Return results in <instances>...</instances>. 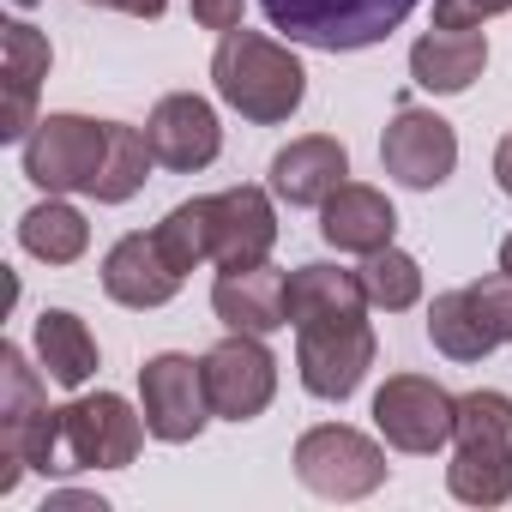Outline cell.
Masks as SVG:
<instances>
[{"instance_id":"cell-30","label":"cell","mask_w":512,"mask_h":512,"mask_svg":"<svg viewBox=\"0 0 512 512\" xmlns=\"http://www.w3.org/2000/svg\"><path fill=\"white\" fill-rule=\"evenodd\" d=\"M512 13V0H434V25L440 31H476L482 19Z\"/></svg>"},{"instance_id":"cell-19","label":"cell","mask_w":512,"mask_h":512,"mask_svg":"<svg viewBox=\"0 0 512 512\" xmlns=\"http://www.w3.org/2000/svg\"><path fill=\"white\" fill-rule=\"evenodd\" d=\"M25 470H43V476L67 470L61 410H49V404H37L25 416H0V494H13Z\"/></svg>"},{"instance_id":"cell-5","label":"cell","mask_w":512,"mask_h":512,"mask_svg":"<svg viewBox=\"0 0 512 512\" xmlns=\"http://www.w3.org/2000/svg\"><path fill=\"white\" fill-rule=\"evenodd\" d=\"M296 476L320 500H362L386 482V452L344 422H320L296 440Z\"/></svg>"},{"instance_id":"cell-26","label":"cell","mask_w":512,"mask_h":512,"mask_svg":"<svg viewBox=\"0 0 512 512\" xmlns=\"http://www.w3.org/2000/svg\"><path fill=\"white\" fill-rule=\"evenodd\" d=\"M151 139L139 133V127H121V121H109V163H103V175H97V187H91V199H103V205H121V199H133L139 187H145V175H151Z\"/></svg>"},{"instance_id":"cell-9","label":"cell","mask_w":512,"mask_h":512,"mask_svg":"<svg viewBox=\"0 0 512 512\" xmlns=\"http://www.w3.org/2000/svg\"><path fill=\"white\" fill-rule=\"evenodd\" d=\"M374 428L386 434V446L398 452H440L458 428V398L422 374H392L374 392Z\"/></svg>"},{"instance_id":"cell-12","label":"cell","mask_w":512,"mask_h":512,"mask_svg":"<svg viewBox=\"0 0 512 512\" xmlns=\"http://www.w3.org/2000/svg\"><path fill=\"white\" fill-rule=\"evenodd\" d=\"M145 139H151V157H157L163 169H175V175L205 169V163L223 151L217 109H211L205 97H193V91L163 97V103L151 109V121H145Z\"/></svg>"},{"instance_id":"cell-33","label":"cell","mask_w":512,"mask_h":512,"mask_svg":"<svg viewBox=\"0 0 512 512\" xmlns=\"http://www.w3.org/2000/svg\"><path fill=\"white\" fill-rule=\"evenodd\" d=\"M494 181H500V193L512 199V133L500 139V151H494Z\"/></svg>"},{"instance_id":"cell-3","label":"cell","mask_w":512,"mask_h":512,"mask_svg":"<svg viewBox=\"0 0 512 512\" xmlns=\"http://www.w3.org/2000/svg\"><path fill=\"white\" fill-rule=\"evenodd\" d=\"M272 31H284L302 49H326V55H350L368 43H386L422 0H260Z\"/></svg>"},{"instance_id":"cell-14","label":"cell","mask_w":512,"mask_h":512,"mask_svg":"<svg viewBox=\"0 0 512 512\" xmlns=\"http://www.w3.org/2000/svg\"><path fill=\"white\" fill-rule=\"evenodd\" d=\"M181 278L187 272L169 266V253L157 247V235H121L109 247V260H103V290L121 308H163V302H175Z\"/></svg>"},{"instance_id":"cell-17","label":"cell","mask_w":512,"mask_h":512,"mask_svg":"<svg viewBox=\"0 0 512 512\" xmlns=\"http://www.w3.org/2000/svg\"><path fill=\"white\" fill-rule=\"evenodd\" d=\"M392 229H398V211L380 187H362V181H344L326 205H320V235L338 247V253H380L392 247Z\"/></svg>"},{"instance_id":"cell-2","label":"cell","mask_w":512,"mask_h":512,"mask_svg":"<svg viewBox=\"0 0 512 512\" xmlns=\"http://www.w3.org/2000/svg\"><path fill=\"white\" fill-rule=\"evenodd\" d=\"M452 446H458L446 464L452 500H464V506L512 500V398L506 392H464Z\"/></svg>"},{"instance_id":"cell-7","label":"cell","mask_w":512,"mask_h":512,"mask_svg":"<svg viewBox=\"0 0 512 512\" xmlns=\"http://www.w3.org/2000/svg\"><path fill=\"white\" fill-rule=\"evenodd\" d=\"M139 416L151 428V440H199V428L211 422V392H205V368L181 350H163L139 368Z\"/></svg>"},{"instance_id":"cell-4","label":"cell","mask_w":512,"mask_h":512,"mask_svg":"<svg viewBox=\"0 0 512 512\" xmlns=\"http://www.w3.org/2000/svg\"><path fill=\"white\" fill-rule=\"evenodd\" d=\"M109 163V121L91 115H43L25 139V175L43 193H91Z\"/></svg>"},{"instance_id":"cell-15","label":"cell","mask_w":512,"mask_h":512,"mask_svg":"<svg viewBox=\"0 0 512 512\" xmlns=\"http://www.w3.org/2000/svg\"><path fill=\"white\" fill-rule=\"evenodd\" d=\"M278 241V211L260 187H229L217 193V247L211 260L223 272H241V266H266V253Z\"/></svg>"},{"instance_id":"cell-27","label":"cell","mask_w":512,"mask_h":512,"mask_svg":"<svg viewBox=\"0 0 512 512\" xmlns=\"http://www.w3.org/2000/svg\"><path fill=\"white\" fill-rule=\"evenodd\" d=\"M362 290H368V308H386V314H404L416 296H422V266L398 247H380L368 253L362 266Z\"/></svg>"},{"instance_id":"cell-31","label":"cell","mask_w":512,"mask_h":512,"mask_svg":"<svg viewBox=\"0 0 512 512\" xmlns=\"http://www.w3.org/2000/svg\"><path fill=\"white\" fill-rule=\"evenodd\" d=\"M241 13H247V0H193V25L205 31H235Z\"/></svg>"},{"instance_id":"cell-25","label":"cell","mask_w":512,"mask_h":512,"mask_svg":"<svg viewBox=\"0 0 512 512\" xmlns=\"http://www.w3.org/2000/svg\"><path fill=\"white\" fill-rule=\"evenodd\" d=\"M157 247L169 253V266L175 272H193L211 260V247H217V199H181L157 229Z\"/></svg>"},{"instance_id":"cell-20","label":"cell","mask_w":512,"mask_h":512,"mask_svg":"<svg viewBox=\"0 0 512 512\" xmlns=\"http://www.w3.org/2000/svg\"><path fill=\"white\" fill-rule=\"evenodd\" d=\"M488 67V37L482 31H428L416 49H410V79L434 97H458L482 79Z\"/></svg>"},{"instance_id":"cell-11","label":"cell","mask_w":512,"mask_h":512,"mask_svg":"<svg viewBox=\"0 0 512 512\" xmlns=\"http://www.w3.org/2000/svg\"><path fill=\"white\" fill-rule=\"evenodd\" d=\"M380 163H386L392 181L428 193V187H440L458 169V133L434 109H398L386 139H380Z\"/></svg>"},{"instance_id":"cell-32","label":"cell","mask_w":512,"mask_h":512,"mask_svg":"<svg viewBox=\"0 0 512 512\" xmlns=\"http://www.w3.org/2000/svg\"><path fill=\"white\" fill-rule=\"evenodd\" d=\"M85 7H109V13H127V19H163L169 0H85Z\"/></svg>"},{"instance_id":"cell-22","label":"cell","mask_w":512,"mask_h":512,"mask_svg":"<svg viewBox=\"0 0 512 512\" xmlns=\"http://www.w3.org/2000/svg\"><path fill=\"white\" fill-rule=\"evenodd\" d=\"M37 362L49 368L55 386L79 392V386L97 374V338H91V326H85L79 314H67V308H49V314L37 320Z\"/></svg>"},{"instance_id":"cell-18","label":"cell","mask_w":512,"mask_h":512,"mask_svg":"<svg viewBox=\"0 0 512 512\" xmlns=\"http://www.w3.org/2000/svg\"><path fill=\"white\" fill-rule=\"evenodd\" d=\"M350 175V151L326 133H308L272 157V193L290 205H326Z\"/></svg>"},{"instance_id":"cell-8","label":"cell","mask_w":512,"mask_h":512,"mask_svg":"<svg viewBox=\"0 0 512 512\" xmlns=\"http://www.w3.org/2000/svg\"><path fill=\"white\" fill-rule=\"evenodd\" d=\"M199 368H205L211 416H223V422H253L278 392V356L266 350L260 332H229L217 350L199 356Z\"/></svg>"},{"instance_id":"cell-16","label":"cell","mask_w":512,"mask_h":512,"mask_svg":"<svg viewBox=\"0 0 512 512\" xmlns=\"http://www.w3.org/2000/svg\"><path fill=\"white\" fill-rule=\"evenodd\" d=\"M284 272L278 266H241V272H217L211 284V308L229 332H278L290 326V308H284Z\"/></svg>"},{"instance_id":"cell-6","label":"cell","mask_w":512,"mask_h":512,"mask_svg":"<svg viewBox=\"0 0 512 512\" xmlns=\"http://www.w3.org/2000/svg\"><path fill=\"white\" fill-rule=\"evenodd\" d=\"M145 416H133L127 398L115 392H91L61 404V446H67V470H127L139 458L145 440Z\"/></svg>"},{"instance_id":"cell-21","label":"cell","mask_w":512,"mask_h":512,"mask_svg":"<svg viewBox=\"0 0 512 512\" xmlns=\"http://www.w3.org/2000/svg\"><path fill=\"white\" fill-rule=\"evenodd\" d=\"M284 308H290V326L362 320L368 314V290H362V272H344V266H296L290 284H284Z\"/></svg>"},{"instance_id":"cell-29","label":"cell","mask_w":512,"mask_h":512,"mask_svg":"<svg viewBox=\"0 0 512 512\" xmlns=\"http://www.w3.org/2000/svg\"><path fill=\"white\" fill-rule=\"evenodd\" d=\"M470 302H476L482 326L494 332V344H506L512 338V272H494V278L470 284Z\"/></svg>"},{"instance_id":"cell-1","label":"cell","mask_w":512,"mask_h":512,"mask_svg":"<svg viewBox=\"0 0 512 512\" xmlns=\"http://www.w3.org/2000/svg\"><path fill=\"white\" fill-rule=\"evenodd\" d=\"M211 79H217V97L241 115V121H260V127H278L302 109V91H308V73L302 61L260 37V31H223L217 55H211Z\"/></svg>"},{"instance_id":"cell-34","label":"cell","mask_w":512,"mask_h":512,"mask_svg":"<svg viewBox=\"0 0 512 512\" xmlns=\"http://www.w3.org/2000/svg\"><path fill=\"white\" fill-rule=\"evenodd\" d=\"M500 272H512V235L500 241Z\"/></svg>"},{"instance_id":"cell-24","label":"cell","mask_w":512,"mask_h":512,"mask_svg":"<svg viewBox=\"0 0 512 512\" xmlns=\"http://www.w3.org/2000/svg\"><path fill=\"white\" fill-rule=\"evenodd\" d=\"M428 338H434V350L452 356V362H482V356H494V332L482 326L470 290L434 296V308H428Z\"/></svg>"},{"instance_id":"cell-23","label":"cell","mask_w":512,"mask_h":512,"mask_svg":"<svg viewBox=\"0 0 512 512\" xmlns=\"http://www.w3.org/2000/svg\"><path fill=\"white\" fill-rule=\"evenodd\" d=\"M19 247L31 253V260H49V266H73L79 253L91 247V223L61 199V193H49L43 205H31L25 217H19Z\"/></svg>"},{"instance_id":"cell-28","label":"cell","mask_w":512,"mask_h":512,"mask_svg":"<svg viewBox=\"0 0 512 512\" xmlns=\"http://www.w3.org/2000/svg\"><path fill=\"white\" fill-rule=\"evenodd\" d=\"M0 416H25V410H37L43 404V386H37V374L25 368V350L19 344H0Z\"/></svg>"},{"instance_id":"cell-13","label":"cell","mask_w":512,"mask_h":512,"mask_svg":"<svg viewBox=\"0 0 512 512\" xmlns=\"http://www.w3.org/2000/svg\"><path fill=\"white\" fill-rule=\"evenodd\" d=\"M49 37L31 25H7L0 31V79H7V103H0V139H31L37 127V91L49 79Z\"/></svg>"},{"instance_id":"cell-10","label":"cell","mask_w":512,"mask_h":512,"mask_svg":"<svg viewBox=\"0 0 512 512\" xmlns=\"http://www.w3.org/2000/svg\"><path fill=\"white\" fill-rule=\"evenodd\" d=\"M296 368L314 398L344 404L362 374L374 368V332L368 320H326V326H296Z\"/></svg>"}]
</instances>
